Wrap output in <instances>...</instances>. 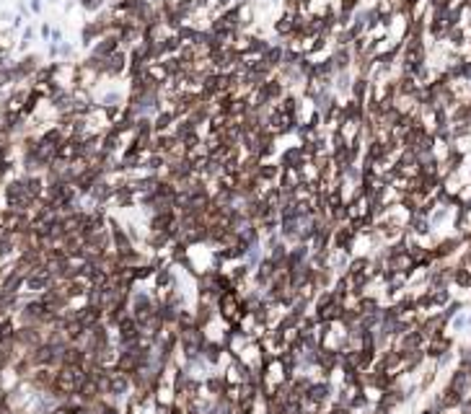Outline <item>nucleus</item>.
<instances>
[{"label": "nucleus", "mask_w": 471, "mask_h": 414, "mask_svg": "<svg viewBox=\"0 0 471 414\" xmlns=\"http://www.w3.org/2000/svg\"><path fill=\"white\" fill-rule=\"evenodd\" d=\"M326 399H332V386H329V383H326V381L308 383V388H306V396H303L306 404H311V407H321Z\"/></svg>", "instance_id": "nucleus-1"}, {"label": "nucleus", "mask_w": 471, "mask_h": 414, "mask_svg": "<svg viewBox=\"0 0 471 414\" xmlns=\"http://www.w3.org/2000/svg\"><path fill=\"white\" fill-rule=\"evenodd\" d=\"M448 347H451V342H448L443 334H440V336H433V339H430V344H427V355H430V357H440Z\"/></svg>", "instance_id": "nucleus-2"}, {"label": "nucleus", "mask_w": 471, "mask_h": 414, "mask_svg": "<svg viewBox=\"0 0 471 414\" xmlns=\"http://www.w3.org/2000/svg\"><path fill=\"white\" fill-rule=\"evenodd\" d=\"M453 282L459 288H471V267L469 264H461L453 269Z\"/></svg>", "instance_id": "nucleus-3"}]
</instances>
